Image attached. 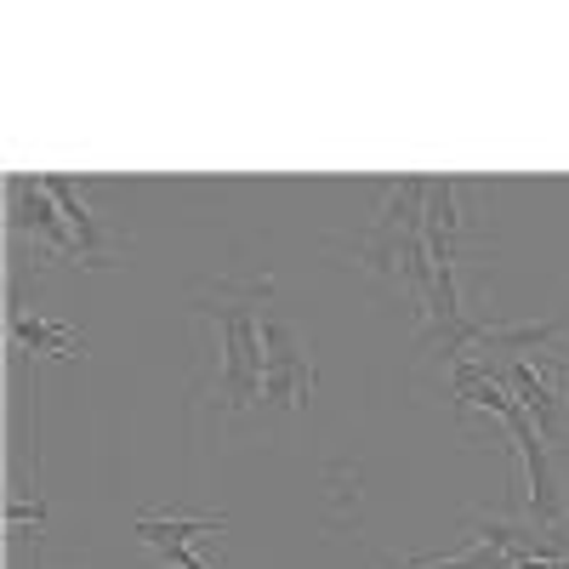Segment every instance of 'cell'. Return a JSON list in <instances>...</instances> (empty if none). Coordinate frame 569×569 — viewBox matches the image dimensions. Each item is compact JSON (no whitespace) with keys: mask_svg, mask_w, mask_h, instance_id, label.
Returning <instances> with one entry per match:
<instances>
[{"mask_svg":"<svg viewBox=\"0 0 569 569\" xmlns=\"http://www.w3.org/2000/svg\"><path fill=\"white\" fill-rule=\"evenodd\" d=\"M313 359H308V342L297 337L291 319L279 313H262V405H279V410H302L313 399Z\"/></svg>","mask_w":569,"mask_h":569,"instance_id":"obj_2","label":"cell"},{"mask_svg":"<svg viewBox=\"0 0 569 569\" xmlns=\"http://www.w3.org/2000/svg\"><path fill=\"white\" fill-rule=\"evenodd\" d=\"M507 393L525 405V416L536 421V433L541 439H558V427H563V405L547 382V365H530V359H512L507 365Z\"/></svg>","mask_w":569,"mask_h":569,"instance_id":"obj_6","label":"cell"},{"mask_svg":"<svg viewBox=\"0 0 569 569\" xmlns=\"http://www.w3.org/2000/svg\"><path fill=\"white\" fill-rule=\"evenodd\" d=\"M376 569H427V563H421V558H405V563H388V558H382Z\"/></svg>","mask_w":569,"mask_h":569,"instance_id":"obj_12","label":"cell"},{"mask_svg":"<svg viewBox=\"0 0 569 569\" xmlns=\"http://www.w3.org/2000/svg\"><path fill=\"white\" fill-rule=\"evenodd\" d=\"M217 530H228V518L222 512H211V518H182V512H142L137 525H131V536L142 541V547H171V541H194V536H217Z\"/></svg>","mask_w":569,"mask_h":569,"instance_id":"obj_7","label":"cell"},{"mask_svg":"<svg viewBox=\"0 0 569 569\" xmlns=\"http://www.w3.org/2000/svg\"><path fill=\"white\" fill-rule=\"evenodd\" d=\"M12 337H18L29 353H46V359H80V353H86V337H80L74 325H58V319L12 313Z\"/></svg>","mask_w":569,"mask_h":569,"instance_id":"obj_8","label":"cell"},{"mask_svg":"<svg viewBox=\"0 0 569 569\" xmlns=\"http://www.w3.org/2000/svg\"><path fill=\"white\" fill-rule=\"evenodd\" d=\"M569 337V313H552V319H518V325H485L479 330V348L485 353H501V359H530L547 365L558 359V342Z\"/></svg>","mask_w":569,"mask_h":569,"instance_id":"obj_4","label":"cell"},{"mask_svg":"<svg viewBox=\"0 0 569 569\" xmlns=\"http://www.w3.org/2000/svg\"><path fill=\"white\" fill-rule=\"evenodd\" d=\"M29 518L40 525V518H46V507H40V501H34V507H23V501H12V507H7V525H29Z\"/></svg>","mask_w":569,"mask_h":569,"instance_id":"obj_11","label":"cell"},{"mask_svg":"<svg viewBox=\"0 0 569 569\" xmlns=\"http://www.w3.org/2000/svg\"><path fill=\"white\" fill-rule=\"evenodd\" d=\"M7 217H12L18 240H40L52 257H80V240H74L63 206L52 200V188H46V177H12L7 182Z\"/></svg>","mask_w":569,"mask_h":569,"instance_id":"obj_3","label":"cell"},{"mask_svg":"<svg viewBox=\"0 0 569 569\" xmlns=\"http://www.w3.org/2000/svg\"><path fill=\"white\" fill-rule=\"evenodd\" d=\"M46 188H52V200L63 206L69 228H74V240H80V262L86 268H109L114 262V246H109V233L98 222V211L86 206V188L91 182H74V177H46Z\"/></svg>","mask_w":569,"mask_h":569,"instance_id":"obj_5","label":"cell"},{"mask_svg":"<svg viewBox=\"0 0 569 569\" xmlns=\"http://www.w3.org/2000/svg\"><path fill=\"white\" fill-rule=\"evenodd\" d=\"M427 569H518L501 547H490V541H472L467 552H456V558H421Z\"/></svg>","mask_w":569,"mask_h":569,"instance_id":"obj_9","label":"cell"},{"mask_svg":"<svg viewBox=\"0 0 569 569\" xmlns=\"http://www.w3.org/2000/svg\"><path fill=\"white\" fill-rule=\"evenodd\" d=\"M273 297V279H217L206 291H194L200 319L217 325V410L228 416H246L262 399V302Z\"/></svg>","mask_w":569,"mask_h":569,"instance_id":"obj_1","label":"cell"},{"mask_svg":"<svg viewBox=\"0 0 569 569\" xmlns=\"http://www.w3.org/2000/svg\"><path fill=\"white\" fill-rule=\"evenodd\" d=\"M160 563H171V569H211L194 547H188V541H171V547H160Z\"/></svg>","mask_w":569,"mask_h":569,"instance_id":"obj_10","label":"cell"}]
</instances>
